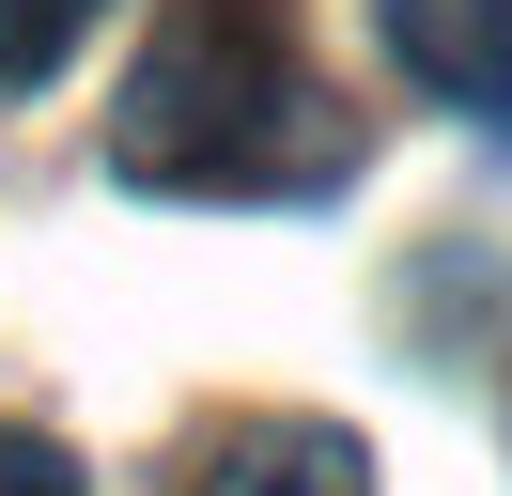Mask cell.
Instances as JSON below:
<instances>
[{
	"instance_id": "obj_1",
	"label": "cell",
	"mask_w": 512,
	"mask_h": 496,
	"mask_svg": "<svg viewBox=\"0 0 512 496\" xmlns=\"http://www.w3.org/2000/svg\"><path fill=\"white\" fill-rule=\"evenodd\" d=\"M109 171L156 202H311L357 171V109L311 78L295 0H171L109 109Z\"/></svg>"
},
{
	"instance_id": "obj_2",
	"label": "cell",
	"mask_w": 512,
	"mask_h": 496,
	"mask_svg": "<svg viewBox=\"0 0 512 496\" xmlns=\"http://www.w3.org/2000/svg\"><path fill=\"white\" fill-rule=\"evenodd\" d=\"M187 496H373V450H357L342 419L264 403V419H218L187 450Z\"/></svg>"
},
{
	"instance_id": "obj_3",
	"label": "cell",
	"mask_w": 512,
	"mask_h": 496,
	"mask_svg": "<svg viewBox=\"0 0 512 496\" xmlns=\"http://www.w3.org/2000/svg\"><path fill=\"white\" fill-rule=\"evenodd\" d=\"M373 16H388V62L435 109H466V124L512 140V0H373Z\"/></svg>"
},
{
	"instance_id": "obj_4",
	"label": "cell",
	"mask_w": 512,
	"mask_h": 496,
	"mask_svg": "<svg viewBox=\"0 0 512 496\" xmlns=\"http://www.w3.org/2000/svg\"><path fill=\"white\" fill-rule=\"evenodd\" d=\"M94 31V0H0V93H32V78H63V47Z\"/></svg>"
},
{
	"instance_id": "obj_5",
	"label": "cell",
	"mask_w": 512,
	"mask_h": 496,
	"mask_svg": "<svg viewBox=\"0 0 512 496\" xmlns=\"http://www.w3.org/2000/svg\"><path fill=\"white\" fill-rule=\"evenodd\" d=\"M0 496H78V450H63V434H16V419H0Z\"/></svg>"
}]
</instances>
